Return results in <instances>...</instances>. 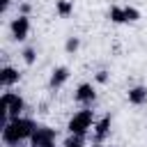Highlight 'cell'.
I'll return each instance as SVG.
<instances>
[{"label":"cell","mask_w":147,"mask_h":147,"mask_svg":"<svg viewBox=\"0 0 147 147\" xmlns=\"http://www.w3.org/2000/svg\"><path fill=\"white\" fill-rule=\"evenodd\" d=\"M34 129H37V124H34V119H30V117H23V115H21V117H16V119H9V122L2 126V131H0L2 145H5V147H21L25 140L32 138Z\"/></svg>","instance_id":"obj_1"},{"label":"cell","mask_w":147,"mask_h":147,"mask_svg":"<svg viewBox=\"0 0 147 147\" xmlns=\"http://www.w3.org/2000/svg\"><path fill=\"white\" fill-rule=\"evenodd\" d=\"M23 110H25V99H23L18 92L5 90L2 96H0V129H2L9 119L21 117Z\"/></svg>","instance_id":"obj_2"},{"label":"cell","mask_w":147,"mask_h":147,"mask_svg":"<svg viewBox=\"0 0 147 147\" xmlns=\"http://www.w3.org/2000/svg\"><path fill=\"white\" fill-rule=\"evenodd\" d=\"M94 113L90 110V108H83V110H78V113H74V117L67 122V131L71 133V136H87L90 133V129L94 126Z\"/></svg>","instance_id":"obj_3"},{"label":"cell","mask_w":147,"mask_h":147,"mask_svg":"<svg viewBox=\"0 0 147 147\" xmlns=\"http://www.w3.org/2000/svg\"><path fill=\"white\" fill-rule=\"evenodd\" d=\"M55 140H57V131L48 124H37L32 138L28 140L32 147H55Z\"/></svg>","instance_id":"obj_4"},{"label":"cell","mask_w":147,"mask_h":147,"mask_svg":"<svg viewBox=\"0 0 147 147\" xmlns=\"http://www.w3.org/2000/svg\"><path fill=\"white\" fill-rule=\"evenodd\" d=\"M30 28H32L30 16L16 14V16L9 21V34H11V39H14V41H25V39H28V34H30Z\"/></svg>","instance_id":"obj_5"},{"label":"cell","mask_w":147,"mask_h":147,"mask_svg":"<svg viewBox=\"0 0 147 147\" xmlns=\"http://www.w3.org/2000/svg\"><path fill=\"white\" fill-rule=\"evenodd\" d=\"M74 99H76V103H80L83 108H90V106L94 103V99H96V87H94L92 83H80V85L76 87V92H74Z\"/></svg>","instance_id":"obj_6"},{"label":"cell","mask_w":147,"mask_h":147,"mask_svg":"<svg viewBox=\"0 0 147 147\" xmlns=\"http://www.w3.org/2000/svg\"><path fill=\"white\" fill-rule=\"evenodd\" d=\"M110 124H113V117L110 115H103L101 119H96L94 126H92V140L94 142H103L110 136Z\"/></svg>","instance_id":"obj_7"},{"label":"cell","mask_w":147,"mask_h":147,"mask_svg":"<svg viewBox=\"0 0 147 147\" xmlns=\"http://www.w3.org/2000/svg\"><path fill=\"white\" fill-rule=\"evenodd\" d=\"M69 78H71V69L64 67V64H60V67H55V69L51 71L48 87H51V90H60V87H64V83H67Z\"/></svg>","instance_id":"obj_8"},{"label":"cell","mask_w":147,"mask_h":147,"mask_svg":"<svg viewBox=\"0 0 147 147\" xmlns=\"http://www.w3.org/2000/svg\"><path fill=\"white\" fill-rule=\"evenodd\" d=\"M18 80H21V74H18V69H16V67H9V64H5V67L0 69V85H2V90H9V87H14Z\"/></svg>","instance_id":"obj_9"},{"label":"cell","mask_w":147,"mask_h":147,"mask_svg":"<svg viewBox=\"0 0 147 147\" xmlns=\"http://www.w3.org/2000/svg\"><path fill=\"white\" fill-rule=\"evenodd\" d=\"M126 99H129L131 106H145V103H147V87H145V85H133V87H129Z\"/></svg>","instance_id":"obj_10"},{"label":"cell","mask_w":147,"mask_h":147,"mask_svg":"<svg viewBox=\"0 0 147 147\" xmlns=\"http://www.w3.org/2000/svg\"><path fill=\"white\" fill-rule=\"evenodd\" d=\"M55 14L60 18H69L74 14V0H55Z\"/></svg>","instance_id":"obj_11"},{"label":"cell","mask_w":147,"mask_h":147,"mask_svg":"<svg viewBox=\"0 0 147 147\" xmlns=\"http://www.w3.org/2000/svg\"><path fill=\"white\" fill-rule=\"evenodd\" d=\"M108 21H110V23H115V25H122V23H126L124 7H119V5H113V7L108 9Z\"/></svg>","instance_id":"obj_12"},{"label":"cell","mask_w":147,"mask_h":147,"mask_svg":"<svg viewBox=\"0 0 147 147\" xmlns=\"http://www.w3.org/2000/svg\"><path fill=\"white\" fill-rule=\"evenodd\" d=\"M21 60H23L28 67H32V64L37 62V48H34V46H23V51H21Z\"/></svg>","instance_id":"obj_13"},{"label":"cell","mask_w":147,"mask_h":147,"mask_svg":"<svg viewBox=\"0 0 147 147\" xmlns=\"http://www.w3.org/2000/svg\"><path fill=\"white\" fill-rule=\"evenodd\" d=\"M78 48H80V39H78V37H67V41H64V53H67V55H76Z\"/></svg>","instance_id":"obj_14"},{"label":"cell","mask_w":147,"mask_h":147,"mask_svg":"<svg viewBox=\"0 0 147 147\" xmlns=\"http://www.w3.org/2000/svg\"><path fill=\"white\" fill-rule=\"evenodd\" d=\"M124 16H126V23H136V21H140V9L133 7V5H126L124 7Z\"/></svg>","instance_id":"obj_15"},{"label":"cell","mask_w":147,"mask_h":147,"mask_svg":"<svg viewBox=\"0 0 147 147\" xmlns=\"http://www.w3.org/2000/svg\"><path fill=\"white\" fill-rule=\"evenodd\" d=\"M62 147H85V136H71L69 133V138L64 140Z\"/></svg>","instance_id":"obj_16"},{"label":"cell","mask_w":147,"mask_h":147,"mask_svg":"<svg viewBox=\"0 0 147 147\" xmlns=\"http://www.w3.org/2000/svg\"><path fill=\"white\" fill-rule=\"evenodd\" d=\"M108 80H110V71H108V69H99V71L94 74V83H96V85H106Z\"/></svg>","instance_id":"obj_17"},{"label":"cell","mask_w":147,"mask_h":147,"mask_svg":"<svg viewBox=\"0 0 147 147\" xmlns=\"http://www.w3.org/2000/svg\"><path fill=\"white\" fill-rule=\"evenodd\" d=\"M18 14H23V16H30V14H32V5H30L28 0L18 2Z\"/></svg>","instance_id":"obj_18"},{"label":"cell","mask_w":147,"mask_h":147,"mask_svg":"<svg viewBox=\"0 0 147 147\" xmlns=\"http://www.w3.org/2000/svg\"><path fill=\"white\" fill-rule=\"evenodd\" d=\"M9 5H11V0H0V9H2V11H7Z\"/></svg>","instance_id":"obj_19"},{"label":"cell","mask_w":147,"mask_h":147,"mask_svg":"<svg viewBox=\"0 0 147 147\" xmlns=\"http://www.w3.org/2000/svg\"><path fill=\"white\" fill-rule=\"evenodd\" d=\"M94 147H106V145L103 142H94Z\"/></svg>","instance_id":"obj_20"},{"label":"cell","mask_w":147,"mask_h":147,"mask_svg":"<svg viewBox=\"0 0 147 147\" xmlns=\"http://www.w3.org/2000/svg\"><path fill=\"white\" fill-rule=\"evenodd\" d=\"M16 2H23V0H16Z\"/></svg>","instance_id":"obj_21"},{"label":"cell","mask_w":147,"mask_h":147,"mask_svg":"<svg viewBox=\"0 0 147 147\" xmlns=\"http://www.w3.org/2000/svg\"><path fill=\"white\" fill-rule=\"evenodd\" d=\"M28 147H32V145H28Z\"/></svg>","instance_id":"obj_22"},{"label":"cell","mask_w":147,"mask_h":147,"mask_svg":"<svg viewBox=\"0 0 147 147\" xmlns=\"http://www.w3.org/2000/svg\"><path fill=\"white\" fill-rule=\"evenodd\" d=\"M110 147H113V145H110Z\"/></svg>","instance_id":"obj_23"}]
</instances>
